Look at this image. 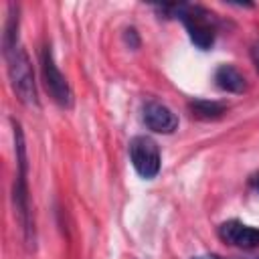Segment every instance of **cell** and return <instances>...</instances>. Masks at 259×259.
Masks as SVG:
<instances>
[{
	"label": "cell",
	"mask_w": 259,
	"mask_h": 259,
	"mask_svg": "<svg viewBox=\"0 0 259 259\" xmlns=\"http://www.w3.org/2000/svg\"><path fill=\"white\" fill-rule=\"evenodd\" d=\"M160 12H166L168 16H176L182 20V24L188 30V36L194 47L200 51H206L214 42L217 34V18L212 12H208L204 6L198 4H164L158 6Z\"/></svg>",
	"instance_id": "2"
},
{
	"label": "cell",
	"mask_w": 259,
	"mask_h": 259,
	"mask_svg": "<svg viewBox=\"0 0 259 259\" xmlns=\"http://www.w3.org/2000/svg\"><path fill=\"white\" fill-rule=\"evenodd\" d=\"M251 61H253L255 69L259 71V40H255L253 47H251Z\"/></svg>",
	"instance_id": "10"
},
{
	"label": "cell",
	"mask_w": 259,
	"mask_h": 259,
	"mask_svg": "<svg viewBox=\"0 0 259 259\" xmlns=\"http://www.w3.org/2000/svg\"><path fill=\"white\" fill-rule=\"evenodd\" d=\"M188 109L190 113L196 117V119H204V121H210V119H219L227 113V105L221 103V101H206V99H194L188 103Z\"/></svg>",
	"instance_id": "9"
},
{
	"label": "cell",
	"mask_w": 259,
	"mask_h": 259,
	"mask_svg": "<svg viewBox=\"0 0 259 259\" xmlns=\"http://www.w3.org/2000/svg\"><path fill=\"white\" fill-rule=\"evenodd\" d=\"M142 119L156 134H172L178 127L176 113L160 101H146L142 107Z\"/></svg>",
	"instance_id": "6"
},
{
	"label": "cell",
	"mask_w": 259,
	"mask_h": 259,
	"mask_svg": "<svg viewBox=\"0 0 259 259\" xmlns=\"http://www.w3.org/2000/svg\"><path fill=\"white\" fill-rule=\"evenodd\" d=\"M4 57L8 67V77L18 99L28 107H38L34 71L30 59L22 45H18V18H8L4 26Z\"/></svg>",
	"instance_id": "1"
},
{
	"label": "cell",
	"mask_w": 259,
	"mask_h": 259,
	"mask_svg": "<svg viewBox=\"0 0 259 259\" xmlns=\"http://www.w3.org/2000/svg\"><path fill=\"white\" fill-rule=\"evenodd\" d=\"M14 125V144H16V176H14V208L18 214V221L24 231V239L28 245L34 241V223L30 212V198H28V184H26V150H24V136L18 121H12Z\"/></svg>",
	"instance_id": "3"
},
{
	"label": "cell",
	"mask_w": 259,
	"mask_h": 259,
	"mask_svg": "<svg viewBox=\"0 0 259 259\" xmlns=\"http://www.w3.org/2000/svg\"><path fill=\"white\" fill-rule=\"evenodd\" d=\"M219 237L235 247L255 249L259 245V229L243 225L241 221H227L219 227Z\"/></svg>",
	"instance_id": "7"
},
{
	"label": "cell",
	"mask_w": 259,
	"mask_h": 259,
	"mask_svg": "<svg viewBox=\"0 0 259 259\" xmlns=\"http://www.w3.org/2000/svg\"><path fill=\"white\" fill-rule=\"evenodd\" d=\"M40 71H42L45 87L51 93L53 101L63 109H71L73 107V91H71L69 81L65 79V75L61 73V69L55 63L51 47H45L40 51Z\"/></svg>",
	"instance_id": "4"
},
{
	"label": "cell",
	"mask_w": 259,
	"mask_h": 259,
	"mask_svg": "<svg viewBox=\"0 0 259 259\" xmlns=\"http://www.w3.org/2000/svg\"><path fill=\"white\" fill-rule=\"evenodd\" d=\"M192 259H223V257H219V255H198V257H192Z\"/></svg>",
	"instance_id": "12"
},
{
	"label": "cell",
	"mask_w": 259,
	"mask_h": 259,
	"mask_svg": "<svg viewBox=\"0 0 259 259\" xmlns=\"http://www.w3.org/2000/svg\"><path fill=\"white\" fill-rule=\"evenodd\" d=\"M130 160L142 178H154L160 172V148L148 136H136L130 142Z\"/></svg>",
	"instance_id": "5"
},
{
	"label": "cell",
	"mask_w": 259,
	"mask_h": 259,
	"mask_svg": "<svg viewBox=\"0 0 259 259\" xmlns=\"http://www.w3.org/2000/svg\"><path fill=\"white\" fill-rule=\"evenodd\" d=\"M214 83H217V87H221L223 91H229V93H243L247 89L245 77L233 65H221L214 71Z\"/></svg>",
	"instance_id": "8"
},
{
	"label": "cell",
	"mask_w": 259,
	"mask_h": 259,
	"mask_svg": "<svg viewBox=\"0 0 259 259\" xmlns=\"http://www.w3.org/2000/svg\"><path fill=\"white\" fill-rule=\"evenodd\" d=\"M251 186H253L255 190H259V174H255V176L251 178Z\"/></svg>",
	"instance_id": "11"
}]
</instances>
